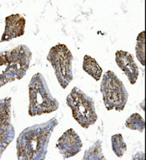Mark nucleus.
Instances as JSON below:
<instances>
[{"instance_id": "nucleus-11", "label": "nucleus", "mask_w": 146, "mask_h": 160, "mask_svg": "<svg viewBox=\"0 0 146 160\" xmlns=\"http://www.w3.org/2000/svg\"><path fill=\"white\" fill-rule=\"evenodd\" d=\"M136 56L138 61L143 66H145V32L142 31L139 34L136 42Z\"/></svg>"}, {"instance_id": "nucleus-7", "label": "nucleus", "mask_w": 146, "mask_h": 160, "mask_svg": "<svg viewBox=\"0 0 146 160\" xmlns=\"http://www.w3.org/2000/svg\"><path fill=\"white\" fill-rule=\"evenodd\" d=\"M82 147L83 143L80 138L73 128L64 132L56 143V148L64 159L78 154Z\"/></svg>"}, {"instance_id": "nucleus-3", "label": "nucleus", "mask_w": 146, "mask_h": 160, "mask_svg": "<svg viewBox=\"0 0 146 160\" xmlns=\"http://www.w3.org/2000/svg\"><path fill=\"white\" fill-rule=\"evenodd\" d=\"M29 91L30 101L29 113L32 117L53 112L59 108L58 101L50 94L45 77L40 73L32 77Z\"/></svg>"}, {"instance_id": "nucleus-10", "label": "nucleus", "mask_w": 146, "mask_h": 160, "mask_svg": "<svg viewBox=\"0 0 146 160\" xmlns=\"http://www.w3.org/2000/svg\"><path fill=\"white\" fill-rule=\"evenodd\" d=\"M83 69L87 74L92 76L93 78L98 82L100 80V77L103 73V70L100 67L96 60L89 55H84L83 62Z\"/></svg>"}, {"instance_id": "nucleus-13", "label": "nucleus", "mask_w": 146, "mask_h": 160, "mask_svg": "<svg viewBox=\"0 0 146 160\" xmlns=\"http://www.w3.org/2000/svg\"><path fill=\"white\" fill-rule=\"evenodd\" d=\"M125 126L131 130H137V131L143 132L144 130V120L138 113H134L127 119Z\"/></svg>"}, {"instance_id": "nucleus-1", "label": "nucleus", "mask_w": 146, "mask_h": 160, "mask_svg": "<svg viewBox=\"0 0 146 160\" xmlns=\"http://www.w3.org/2000/svg\"><path fill=\"white\" fill-rule=\"evenodd\" d=\"M58 125L56 118L25 129L17 142L18 159H45L50 136Z\"/></svg>"}, {"instance_id": "nucleus-5", "label": "nucleus", "mask_w": 146, "mask_h": 160, "mask_svg": "<svg viewBox=\"0 0 146 160\" xmlns=\"http://www.w3.org/2000/svg\"><path fill=\"white\" fill-rule=\"evenodd\" d=\"M100 92L108 111H123L127 104L129 94L123 82L112 71H106L102 78Z\"/></svg>"}, {"instance_id": "nucleus-2", "label": "nucleus", "mask_w": 146, "mask_h": 160, "mask_svg": "<svg viewBox=\"0 0 146 160\" xmlns=\"http://www.w3.org/2000/svg\"><path fill=\"white\" fill-rule=\"evenodd\" d=\"M31 52L25 45L0 54V87L15 79H21L29 68Z\"/></svg>"}, {"instance_id": "nucleus-8", "label": "nucleus", "mask_w": 146, "mask_h": 160, "mask_svg": "<svg viewBox=\"0 0 146 160\" xmlns=\"http://www.w3.org/2000/svg\"><path fill=\"white\" fill-rule=\"evenodd\" d=\"M115 62L127 76L130 84H135L139 75V70L133 56L127 51L118 50L115 54Z\"/></svg>"}, {"instance_id": "nucleus-14", "label": "nucleus", "mask_w": 146, "mask_h": 160, "mask_svg": "<svg viewBox=\"0 0 146 160\" xmlns=\"http://www.w3.org/2000/svg\"><path fill=\"white\" fill-rule=\"evenodd\" d=\"M102 142L97 141L92 147H90L84 152L83 159H105V158L102 152Z\"/></svg>"}, {"instance_id": "nucleus-9", "label": "nucleus", "mask_w": 146, "mask_h": 160, "mask_svg": "<svg viewBox=\"0 0 146 160\" xmlns=\"http://www.w3.org/2000/svg\"><path fill=\"white\" fill-rule=\"evenodd\" d=\"M5 30L3 33L1 42L8 41L13 38L23 35L25 27V19L20 14H13L6 18Z\"/></svg>"}, {"instance_id": "nucleus-4", "label": "nucleus", "mask_w": 146, "mask_h": 160, "mask_svg": "<svg viewBox=\"0 0 146 160\" xmlns=\"http://www.w3.org/2000/svg\"><path fill=\"white\" fill-rule=\"evenodd\" d=\"M66 103L72 110L73 118L83 128H89L98 119L93 98L78 87H73L66 98Z\"/></svg>"}, {"instance_id": "nucleus-12", "label": "nucleus", "mask_w": 146, "mask_h": 160, "mask_svg": "<svg viewBox=\"0 0 146 160\" xmlns=\"http://www.w3.org/2000/svg\"><path fill=\"white\" fill-rule=\"evenodd\" d=\"M112 142V149L116 156L119 158L122 157L127 150V145L124 141L123 136L120 133L115 134L111 138Z\"/></svg>"}, {"instance_id": "nucleus-6", "label": "nucleus", "mask_w": 146, "mask_h": 160, "mask_svg": "<svg viewBox=\"0 0 146 160\" xmlns=\"http://www.w3.org/2000/svg\"><path fill=\"white\" fill-rule=\"evenodd\" d=\"M54 70L55 76L63 89L67 88L73 79V55L65 45L58 44L50 49L47 56Z\"/></svg>"}]
</instances>
